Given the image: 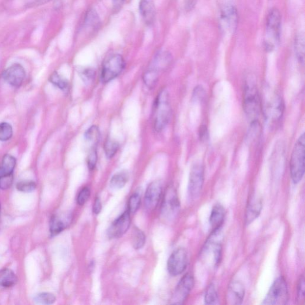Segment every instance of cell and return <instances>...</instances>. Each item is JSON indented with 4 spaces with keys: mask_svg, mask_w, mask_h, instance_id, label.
Masks as SVG:
<instances>
[{
    "mask_svg": "<svg viewBox=\"0 0 305 305\" xmlns=\"http://www.w3.org/2000/svg\"><path fill=\"white\" fill-rule=\"evenodd\" d=\"M79 75L84 82L90 84L93 81L95 77V72L91 69H84L80 71Z\"/></svg>",
    "mask_w": 305,
    "mask_h": 305,
    "instance_id": "74e56055",
    "label": "cell"
},
{
    "mask_svg": "<svg viewBox=\"0 0 305 305\" xmlns=\"http://www.w3.org/2000/svg\"><path fill=\"white\" fill-rule=\"evenodd\" d=\"M104 149L106 157L107 158L110 159L118 152L119 144L117 142L114 141L113 140L107 139L106 142H105Z\"/></svg>",
    "mask_w": 305,
    "mask_h": 305,
    "instance_id": "1f68e13d",
    "label": "cell"
},
{
    "mask_svg": "<svg viewBox=\"0 0 305 305\" xmlns=\"http://www.w3.org/2000/svg\"><path fill=\"white\" fill-rule=\"evenodd\" d=\"M101 203L100 200L99 198H97L94 201V205L93 206V211L94 213L97 215L101 212Z\"/></svg>",
    "mask_w": 305,
    "mask_h": 305,
    "instance_id": "b9f144b4",
    "label": "cell"
},
{
    "mask_svg": "<svg viewBox=\"0 0 305 305\" xmlns=\"http://www.w3.org/2000/svg\"><path fill=\"white\" fill-rule=\"evenodd\" d=\"M204 182V169L201 163L192 167L189 177L188 194L192 200L197 199L202 190Z\"/></svg>",
    "mask_w": 305,
    "mask_h": 305,
    "instance_id": "ba28073f",
    "label": "cell"
},
{
    "mask_svg": "<svg viewBox=\"0 0 305 305\" xmlns=\"http://www.w3.org/2000/svg\"><path fill=\"white\" fill-rule=\"evenodd\" d=\"M37 185L32 181H22L16 185L17 190L23 192H31L36 190Z\"/></svg>",
    "mask_w": 305,
    "mask_h": 305,
    "instance_id": "d590c367",
    "label": "cell"
},
{
    "mask_svg": "<svg viewBox=\"0 0 305 305\" xmlns=\"http://www.w3.org/2000/svg\"><path fill=\"white\" fill-rule=\"evenodd\" d=\"M26 73L23 66L20 64H13L3 73V78L9 85L19 88L25 78Z\"/></svg>",
    "mask_w": 305,
    "mask_h": 305,
    "instance_id": "5bb4252c",
    "label": "cell"
},
{
    "mask_svg": "<svg viewBox=\"0 0 305 305\" xmlns=\"http://www.w3.org/2000/svg\"><path fill=\"white\" fill-rule=\"evenodd\" d=\"M171 117V107L169 94L163 90L157 96L155 106L154 128L157 132H160L169 123Z\"/></svg>",
    "mask_w": 305,
    "mask_h": 305,
    "instance_id": "3957f363",
    "label": "cell"
},
{
    "mask_svg": "<svg viewBox=\"0 0 305 305\" xmlns=\"http://www.w3.org/2000/svg\"><path fill=\"white\" fill-rule=\"evenodd\" d=\"M281 24V14L278 9L271 10L266 22L264 44L266 51H272L278 47L280 40Z\"/></svg>",
    "mask_w": 305,
    "mask_h": 305,
    "instance_id": "6da1fadb",
    "label": "cell"
},
{
    "mask_svg": "<svg viewBox=\"0 0 305 305\" xmlns=\"http://www.w3.org/2000/svg\"><path fill=\"white\" fill-rule=\"evenodd\" d=\"M238 13L237 9L233 5L224 6L220 10L219 27L224 33L233 34L238 25Z\"/></svg>",
    "mask_w": 305,
    "mask_h": 305,
    "instance_id": "52a82bcc",
    "label": "cell"
},
{
    "mask_svg": "<svg viewBox=\"0 0 305 305\" xmlns=\"http://www.w3.org/2000/svg\"><path fill=\"white\" fill-rule=\"evenodd\" d=\"M97 162V152L96 148L93 147L87 157V164L90 170H93L96 166Z\"/></svg>",
    "mask_w": 305,
    "mask_h": 305,
    "instance_id": "8d00e7d4",
    "label": "cell"
},
{
    "mask_svg": "<svg viewBox=\"0 0 305 305\" xmlns=\"http://www.w3.org/2000/svg\"><path fill=\"white\" fill-rule=\"evenodd\" d=\"M49 80L54 86L59 88V89L64 91L68 89L69 85L68 80L57 72L52 73Z\"/></svg>",
    "mask_w": 305,
    "mask_h": 305,
    "instance_id": "4dcf8cb0",
    "label": "cell"
},
{
    "mask_svg": "<svg viewBox=\"0 0 305 305\" xmlns=\"http://www.w3.org/2000/svg\"><path fill=\"white\" fill-rule=\"evenodd\" d=\"M244 287L241 282L234 281L230 283L227 294V301L230 304H240L244 297Z\"/></svg>",
    "mask_w": 305,
    "mask_h": 305,
    "instance_id": "2e32d148",
    "label": "cell"
},
{
    "mask_svg": "<svg viewBox=\"0 0 305 305\" xmlns=\"http://www.w3.org/2000/svg\"><path fill=\"white\" fill-rule=\"evenodd\" d=\"M34 3L37 5H43L45 4L48 2L51 1V0H33Z\"/></svg>",
    "mask_w": 305,
    "mask_h": 305,
    "instance_id": "ee69618b",
    "label": "cell"
},
{
    "mask_svg": "<svg viewBox=\"0 0 305 305\" xmlns=\"http://www.w3.org/2000/svg\"><path fill=\"white\" fill-rule=\"evenodd\" d=\"M225 215V209L222 205L218 203L213 206L209 218L210 224L213 230V232L218 231L221 227Z\"/></svg>",
    "mask_w": 305,
    "mask_h": 305,
    "instance_id": "d6986e66",
    "label": "cell"
},
{
    "mask_svg": "<svg viewBox=\"0 0 305 305\" xmlns=\"http://www.w3.org/2000/svg\"><path fill=\"white\" fill-rule=\"evenodd\" d=\"M90 196V190L88 187L82 189L77 197L76 201L78 205L82 206L88 201Z\"/></svg>",
    "mask_w": 305,
    "mask_h": 305,
    "instance_id": "f35d334b",
    "label": "cell"
},
{
    "mask_svg": "<svg viewBox=\"0 0 305 305\" xmlns=\"http://www.w3.org/2000/svg\"><path fill=\"white\" fill-rule=\"evenodd\" d=\"M180 205L176 191L173 187H170L164 195L161 209V212L164 218L167 219L174 218L178 214Z\"/></svg>",
    "mask_w": 305,
    "mask_h": 305,
    "instance_id": "30bf717a",
    "label": "cell"
},
{
    "mask_svg": "<svg viewBox=\"0 0 305 305\" xmlns=\"http://www.w3.org/2000/svg\"><path fill=\"white\" fill-rule=\"evenodd\" d=\"M244 108L247 117L252 122L257 121L260 114L261 103L257 86L254 81L248 80L244 90Z\"/></svg>",
    "mask_w": 305,
    "mask_h": 305,
    "instance_id": "277c9868",
    "label": "cell"
},
{
    "mask_svg": "<svg viewBox=\"0 0 305 305\" xmlns=\"http://www.w3.org/2000/svg\"><path fill=\"white\" fill-rule=\"evenodd\" d=\"M85 138L87 141L93 144L94 145H96L100 138L99 128L95 125L91 126L85 133Z\"/></svg>",
    "mask_w": 305,
    "mask_h": 305,
    "instance_id": "f546056e",
    "label": "cell"
},
{
    "mask_svg": "<svg viewBox=\"0 0 305 305\" xmlns=\"http://www.w3.org/2000/svg\"><path fill=\"white\" fill-rule=\"evenodd\" d=\"M284 108L285 106L282 97L278 94H273L265 107L266 118L271 122L279 121L282 117Z\"/></svg>",
    "mask_w": 305,
    "mask_h": 305,
    "instance_id": "7c38bea8",
    "label": "cell"
},
{
    "mask_svg": "<svg viewBox=\"0 0 305 305\" xmlns=\"http://www.w3.org/2000/svg\"><path fill=\"white\" fill-rule=\"evenodd\" d=\"M262 208V199L259 196H252L248 201L246 212V223L253 222L260 215Z\"/></svg>",
    "mask_w": 305,
    "mask_h": 305,
    "instance_id": "e0dca14e",
    "label": "cell"
},
{
    "mask_svg": "<svg viewBox=\"0 0 305 305\" xmlns=\"http://www.w3.org/2000/svg\"><path fill=\"white\" fill-rule=\"evenodd\" d=\"M305 135L303 133L294 147L290 159V174L294 183L302 180L304 174Z\"/></svg>",
    "mask_w": 305,
    "mask_h": 305,
    "instance_id": "7a4b0ae2",
    "label": "cell"
},
{
    "mask_svg": "<svg viewBox=\"0 0 305 305\" xmlns=\"http://www.w3.org/2000/svg\"><path fill=\"white\" fill-rule=\"evenodd\" d=\"M289 300L288 288L285 279L280 276L272 284L263 304H286Z\"/></svg>",
    "mask_w": 305,
    "mask_h": 305,
    "instance_id": "5b68a950",
    "label": "cell"
},
{
    "mask_svg": "<svg viewBox=\"0 0 305 305\" xmlns=\"http://www.w3.org/2000/svg\"><path fill=\"white\" fill-rule=\"evenodd\" d=\"M132 245L135 249L142 248L145 244L146 237L143 231L135 229L132 233Z\"/></svg>",
    "mask_w": 305,
    "mask_h": 305,
    "instance_id": "f1b7e54d",
    "label": "cell"
},
{
    "mask_svg": "<svg viewBox=\"0 0 305 305\" xmlns=\"http://www.w3.org/2000/svg\"><path fill=\"white\" fill-rule=\"evenodd\" d=\"M162 194V186L159 181H153L147 187L145 204L147 209L152 210L156 208Z\"/></svg>",
    "mask_w": 305,
    "mask_h": 305,
    "instance_id": "9a60e30c",
    "label": "cell"
},
{
    "mask_svg": "<svg viewBox=\"0 0 305 305\" xmlns=\"http://www.w3.org/2000/svg\"><path fill=\"white\" fill-rule=\"evenodd\" d=\"M56 299L54 294L50 293H41L34 297L37 303L42 304H51L55 302Z\"/></svg>",
    "mask_w": 305,
    "mask_h": 305,
    "instance_id": "836d02e7",
    "label": "cell"
},
{
    "mask_svg": "<svg viewBox=\"0 0 305 305\" xmlns=\"http://www.w3.org/2000/svg\"><path fill=\"white\" fill-rule=\"evenodd\" d=\"M70 218L67 216L55 215L52 216L50 222V231L52 236H57L62 232L69 223Z\"/></svg>",
    "mask_w": 305,
    "mask_h": 305,
    "instance_id": "ffe728a7",
    "label": "cell"
},
{
    "mask_svg": "<svg viewBox=\"0 0 305 305\" xmlns=\"http://www.w3.org/2000/svg\"><path fill=\"white\" fill-rule=\"evenodd\" d=\"M125 0H113L114 5L116 8L118 9L120 8L121 5H123V3Z\"/></svg>",
    "mask_w": 305,
    "mask_h": 305,
    "instance_id": "7bdbcfd3",
    "label": "cell"
},
{
    "mask_svg": "<svg viewBox=\"0 0 305 305\" xmlns=\"http://www.w3.org/2000/svg\"><path fill=\"white\" fill-rule=\"evenodd\" d=\"M16 164L15 157L6 155L2 159L0 164V178L13 177L14 170Z\"/></svg>",
    "mask_w": 305,
    "mask_h": 305,
    "instance_id": "7402d4cb",
    "label": "cell"
},
{
    "mask_svg": "<svg viewBox=\"0 0 305 305\" xmlns=\"http://www.w3.org/2000/svg\"><path fill=\"white\" fill-rule=\"evenodd\" d=\"M294 48L298 61L304 64V37L303 34H297L294 41Z\"/></svg>",
    "mask_w": 305,
    "mask_h": 305,
    "instance_id": "484cf974",
    "label": "cell"
},
{
    "mask_svg": "<svg viewBox=\"0 0 305 305\" xmlns=\"http://www.w3.org/2000/svg\"><path fill=\"white\" fill-rule=\"evenodd\" d=\"M139 9L144 22L152 24L155 19L156 9L153 0H140Z\"/></svg>",
    "mask_w": 305,
    "mask_h": 305,
    "instance_id": "ac0fdd59",
    "label": "cell"
},
{
    "mask_svg": "<svg viewBox=\"0 0 305 305\" xmlns=\"http://www.w3.org/2000/svg\"><path fill=\"white\" fill-rule=\"evenodd\" d=\"M171 54L168 51H161L156 54L150 68L157 72L163 71L169 66L172 62Z\"/></svg>",
    "mask_w": 305,
    "mask_h": 305,
    "instance_id": "44dd1931",
    "label": "cell"
},
{
    "mask_svg": "<svg viewBox=\"0 0 305 305\" xmlns=\"http://www.w3.org/2000/svg\"><path fill=\"white\" fill-rule=\"evenodd\" d=\"M17 276L12 270L8 268L0 270V287L10 288L16 285Z\"/></svg>",
    "mask_w": 305,
    "mask_h": 305,
    "instance_id": "603a6c76",
    "label": "cell"
},
{
    "mask_svg": "<svg viewBox=\"0 0 305 305\" xmlns=\"http://www.w3.org/2000/svg\"><path fill=\"white\" fill-rule=\"evenodd\" d=\"M158 79L159 72L151 68L147 70L143 76L144 82L150 89H152L156 86Z\"/></svg>",
    "mask_w": 305,
    "mask_h": 305,
    "instance_id": "4316f807",
    "label": "cell"
},
{
    "mask_svg": "<svg viewBox=\"0 0 305 305\" xmlns=\"http://www.w3.org/2000/svg\"><path fill=\"white\" fill-rule=\"evenodd\" d=\"M125 66V62L122 56L117 54L110 56L103 63L101 81L107 83L117 78L123 71Z\"/></svg>",
    "mask_w": 305,
    "mask_h": 305,
    "instance_id": "8992f818",
    "label": "cell"
},
{
    "mask_svg": "<svg viewBox=\"0 0 305 305\" xmlns=\"http://www.w3.org/2000/svg\"><path fill=\"white\" fill-rule=\"evenodd\" d=\"M129 174L127 171H121L112 177L110 180L111 187L114 189L123 188L127 183Z\"/></svg>",
    "mask_w": 305,
    "mask_h": 305,
    "instance_id": "d4e9b609",
    "label": "cell"
},
{
    "mask_svg": "<svg viewBox=\"0 0 305 305\" xmlns=\"http://www.w3.org/2000/svg\"><path fill=\"white\" fill-rule=\"evenodd\" d=\"M218 294L217 293L214 285H210L205 296V301L206 304H216L218 303Z\"/></svg>",
    "mask_w": 305,
    "mask_h": 305,
    "instance_id": "83f0119b",
    "label": "cell"
},
{
    "mask_svg": "<svg viewBox=\"0 0 305 305\" xmlns=\"http://www.w3.org/2000/svg\"><path fill=\"white\" fill-rule=\"evenodd\" d=\"M188 265V255L183 248H179L171 254L168 261V270L170 274L177 276L181 274Z\"/></svg>",
    "mask_w": 305,
    "mask_h": 305,
    "instance_id": "9c48e42d",
    "label": "cell"
},
{
    "mask_svg": "<svg viewBox=\"0 0 305 305\" xmlns=\"http://www.w3.org/2000/svg\"><path fill=\"white\" fill-rule=\"evenodd\" d=\"M141 204V197L138 193H134L129 200L128 210L130 214H134L138 210Z\"/></svg>",
    "mask_w": 305,
    "mask_h": 305,
    "instance_id": "e575fe53",
    "label": "cell"
},
{
    "mask_svg": "<svg viewBox=\"0 0 305 305\" xmlns=\"http://www.w3.org/2000/svg\"><path fill=\"white\" fill-rule=\"evenodd\" d=\"M205 91L203 88L201 86H199L195 88V91L193 93V99L196 101H201L204 99L205 95Z\"/></svg>",
    "mask_w": 305,
    "mask_h": 305,
    "instance_id": "60d3db41",
    "label": "cell"
},
{
    "mask_svg": "<svg viewBox=\"0 0 305 305\" xmlns=\"http://www.w3.org/2000/svg\"><path fill=\"white\" fill-rule=\"evenodd\" d=\"M130 224L131 214L127 210L112 224L107 232L108 237L120 238L127 232Z\"/></svg>",
    "mask_w": 305,
    "mask_h": 305,
    "instance_id": "4fadbf2b",
    "label": "cell"
},
{
    "mask_svg": "<svg viewBox=\"0 0 305 305\" xmlns=\"http://www.w3.org/2000/svg\"><path fill=\"white\" fill-rule=\"evenodd\" d=\"M13 128L8 122L0 124V141L7 142L12 137Z\"/></svg>",
    "mask_w": 305,
    "mask_h": 305,
    "instance_id": "d6a6232c",
    "label": "cell"
},
{
    "mask_svg": "<svg viewBox=\"0 0 305 305\" xmlns=\"http://www.w3.org/2000/svg\"><path fill=\"white\" fill-rule=\"evenodd\" d=\"M194 285L193 276L190 273L185 274L178 283L172 297L171 303L177 304L183 303L193 288Z\"/></svg>",
    "mask_w": 305,
    "mask_h": 305,
    "instance_id": "8fae6325",
    "label": "cell"
},
{
    "mask_svg": "<svg viewBox=\"0 0 305 305\" xmlns=\"http://www.w3.org/2000/svg\"><path fill=\"white\" fill-rule=\"evenodd\" d=\"M84 26L90 31H94L99 28L100 21L99 16L94 10H90L87 12L85 18Z\"/></svg>",
    "mask_w": 305,
    "mask_h": 305,
    "instance_id": "cb8c5ba5",
    "label": "cell"
},
{
    "mask_svg": "<svg viewBox=\"0 0 305 305\" xmlns=\"http://www.w3.org/2000/svg\"><path fill=\"white\" fill-rule=\"evenodd\" d=\"M304 279L303 276H301L297 285V297L300 300L304 297Z\"/></svg>",
    "mask_w": 305,
    "mask_h": 305,
    "instance_id": "ab89813d",
    "label": "cell"
},
{
    "mask_svg": "<svg viewBox=\"0 0 305 305\" xmlns=\"http://www.w3.org/2000/svg\"><path fill=\"white\" fill-rule=\"evenodd\" d=\"M0 209H1V206H0Z\"/></svg>",
    "mask_w": 305,
    "mask_h": 305,
    "instance_id": "f6af8a7d",
    "label": "cell"
}]
</instances>
